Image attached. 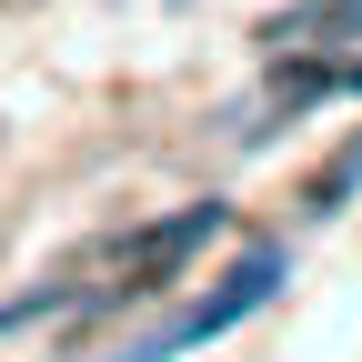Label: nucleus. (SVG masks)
I'll return each instance as SVG.
<instances>
[{
	"instance_id": "1",
	"label": "nucleus",
	"mask_w": 362,
	"mask_h": 362,
	"mask_svg": "<svg viewBox=\"0 0 362 362\" xmlns=\"http://www.w3.org/2000/svg\"><path fill=\"white\" fill-rule=\"evenodd\" d=\"M282 292V242H262V252H242L232 272H221V292H202L192 312H181V322H161L141 352H121V362H171V352H192V342H221L232 322H252V312Z\"/></svg>"
},
{
	"instance_id": "4",
	"label": "nucleus",
	"mask_w": 362,
	"mask_h": 362,
	"mask_svg": "<svg viewBox=\"0 0 362 362\" xmlns=\"http://www.w3.org/2000/svg\"><path fill=\"white\" fill-rule=\"evenodd\" d=\"M322 30H362V0H322V11H302V21H282L272 40H322Z\"/></svg>"
},
{
	"instance_id": "3",
	"label": "nucleus",
	"mask_w": 362,
	"mask_h": 362,
	"mask_svg": "<svg viewBox=\"0 0 362 362\" xmlns=\"http://www.w3.org/2000/svg\"><path fill=\"white\" fill-rule=\"evenodd\" d=\"M352 192H362V131H352V141H342V161H332L322 181H312V211H342Z\"/></svg>"
},
{
	"instance_id": "2",
	"label": "nucleus",
	"mask_w": 362,
	"mask_h": 362,
	"mask_svg": "<svg viewBox=\"0 0 362 362\" xmlns=\"http://www.w3.org/2000/svg\"><path fill=\"white\" fill-rule=\"evenodd\" d=\"M221 221H232L221 202H192L181 221H161V232H141V242H131V292H161L171 272H181V262H192V252H202V242L221 232Z\"/></svg>"
}]
</instances>
